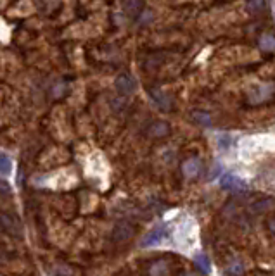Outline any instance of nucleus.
Returning <instances> with one entry per match:
<instances>
[{
  "mask_svg": "<svg viewBox=\"0 0 275 276\" xmlns=\"http://www.w3.org/2000/svg\"><path fill=\"white\" fill-rule=\"evenodd\" d=\"M194 264H196L197 271L203 275H208L211 271V266H210V259H208L206 254H197L196 257H194Z\"/></svg>",
  "mask_w": 275,
  "mask_h": 276,
  "instance_id": "9d476101",
  "label": "nucleus"
},
{
  "mask_svg": "<svg viewBox=\"0 0 275 276\" xmlns=\"http://www.w3.org/2000/svg\"><path fill=\"white\" fill-rule=\"evenodd\" d=\"M199 171H201V160L197 157H189V159H185L182 162V173L189 180L196 178L199 174Z\"/></svg>",
  "mask_w": 275,
  "mask_h": 276,
  "instance_id": "423d86ee",
  "label": "nucleus"
},
{
  "mask_svg": "<svg viewBox=\"0 0 275 276\" xmlns=\"http://www.w3.org/2000/svg\"><path fill=\"white\" fill-rule=\"evenodd\" d=\"M114 88L119 95L128 97V95H132V93H135L137 81H135V78L130 76V75H119L114 81Z\"/></svg>",
  "mask_w": 275,
  "mask_h": 276,
  "instance_id": "f257e3e1",
  "label": "nucleus"
},
{
  "mask_svg": "<svg viewBox=\"0 0 275 276\" xmlns=\"http://www.w3.org/2000/svg\"><path fill=\"white\" fill-rule=\"evenodd\" d=\"M170 273V270H168V264L165 263V261H158V263H154L153 266L149 268V275H168Z\"/></svg>",
  "mask_w": 275,
  "mask_h": 276,
  "instance_id": "ddd939ff",
  "label": "nucleus"
},
{
  "mask_svg": "<svg viewBox=\"0 0 275 276\" xmlns=\"http://www.w3.org/2000/svg\"><path fill=\"white\" fill-rule=\"evenodd\" d=\"M260 47H262V50L265 52H272L275 48V37L270 33H265L262 38H260Z\"/></svg>",
  "mask_w": 275,
  "mask_h": 276,
  "instance_id": "f8f14e48",
  "label": "nucleus"
},
{
  "mask_svg": "<svg viewBox=\"0 0 275 276\" xmlns=\"http://www.w3.org/2000/svg\"><path fill=\"white\" fill-rule=\"evenodd\" d=\"M270 205H272V200H270V198H267V200L256 202V204L253 205V211H255V212H263V211H267Z\"/></svg>",
  "mask_w": 275,
  "mask_h": 276,
  "instance_id": "dca6fc26",
  "label": "nucleus"
},
{
  "mask_svg": "<svg viewBox=\"0 0 275 276\" xmlns=\"http://www.w3.org/2000/svg\"><path fill=\"white\" fill-rule=\"evenodd\" d=\"M12 171V160L5 154H0V176H9Z\"/></svg>",
  "mask_w": 275,
  "mask_h": 276,
  "instance_id": "9b49d317",
  "label": "nucleus"
},
{
  "mask_svg": "<svg viewBox=\"0 0 275 276\" xmlns=\"http://www.w3.org/2000/svg\"><path fill=\"white\" fill-rule=\"evenodd\" d=\"M168 133H170V126H168V123H165V121H154L149 126V135H153V137H156V138L166 137Z\"/></svg>",
  "mask_w": 275,
  "mask_h": 276,
  "instance_id": "1a4fd4ad",
  "label": "nucleus"
},
{
  "mask_svg": "<svg viewBox=\"0 0 275 276\" xmlns=\"http://www.w3.org/2000/svg\"><path fill=\"white\" fill-rule=\"evenodd\" d=\"M269 228H270V232L275 233V218L270 219V225H269Z\"/></svg>",
  "mask_w": 275,
  "mask_h": 276,
  "instance_id": "f3484780",
  "label": "nucleus"
},
{
  "mask_svg": "<svg viewBox=\"0 0 275 276\" xmlns=\"http://www.w3.org/2000/svg\"><path fill=\"white\" fill-rule=\"evenodd\" d=\"M220 185L221 188H225L228 192H241L246 188V181L242 178L235 176V174H225L220 180Z\"/></svg>",
  "mask_w": 275,
  "mask_h": 276,
  "instance_id": "39448f33",
  "label": "nucleus"
},
{
  "mask_svg": "<svg viewBox=\"0 0 275 276\" xmlns=\"http://www.w3.org/2000/svg\"><path fill=\"white\" fill-rule=\"evenodd\" d=\"M149 95L153 99V102L160 107L161 111H170L171 109V99L166 92H163L161 88H149Z\"/></svg>",
  "mask_w": 275,
  "mask_h": 276,
  "instance_id": "7ed1b4c3",
  "label": "nucleus"
},
{
  "mask_svg": "<svg viewBox=\"0 0 275 276\" xmlns=\"http://www.w3.org/2000/svg\"><path fill=\"white\" fill-rule=\"evenodd\" d=\"M144 10V0H125V12L130 17H139Z\"/></svg>",
  "mask_w": 275,
  "mask_h": 276,
  "instance_id": "6e6552de",
  "label": "nucleus"
},
{
  "mask_svg": "<svg viewBox=\"0 0 275 276\" xmlns=\"http://www.w3.org/2000/svg\"><path fill=\"white\" fill-rule=\"evenodd\" d=\"M133 233H135V228L130 223H118L112 230V240L114 242H125V240L132 238Z\"/></svg>",
  "mask_w": 275,
  "mask_h": 276,
  "instance_id": "20e7f679",
  "label": "nucleus"
},
{
  "mask_svg": "<svg viewBox=\"0 0 275 276\" xmlns=\"http://www.w3.org/2000/svg\"><path fill=\"white\" fill-rule=\"evenodd\" d=\"M190 121L197 126L203 128H210L213 124V119H211L210 113H204V111H192L190 113Z\"/></svg>",
  "mask_w": 275,
  "mask_h": 276,
  "instance_id": "0eeeda50",
  "label": "nucleus"
},
{
  "mask_svg": "<svg viewBox=\"0 0 275 276\" xmlns=\"http://www.w3.org/2000/svg\"><path fill=\"white\" fill-rule=\"evenodd\" d=\"M248 9L251 10V12H260V10L265 9V0H249Z\"/></svg>",
  "mask_w": 275,
  "mask_h": 276,
  "instance_id": "2eb2a0df",
  "label": "nucleus"
},
{
  "mask_svg": "<svg viewBox=\"0 0 275 276\" xmlns=\"http://www.w3.org/2000/svg\"><path fill=\"white\" fill-rule=\"evenodd\" d=\"M225 275H244V264L239 263V261L230 264V266L227 268V271H225Z\"/></svg>",
  "mask_w": 275,
  "mask_h": 276,
  "instance_id": "4468645a",
  "label": "nucleus"
},
{
  "mask_svg": "<svg viewBox=\"0 0 275 276\" xmlns=\"http://www.w3.org/2000/svg\"><path fill=\"white\" fill-rule=\"evenodd\" d=\"M165 237H166V226L165 225L156 226V228L151 230V232L140 240V247H154V245H158Z\"/></svg>",
  "mask_w": 275,
  "mask_h": 276,
  "instance_id": "f03ea898",
  "label": "nucleus"
}]
</instances>
